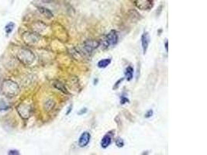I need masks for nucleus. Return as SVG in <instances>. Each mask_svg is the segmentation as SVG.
I'll return each mask as SVG.
<instances>
[{"instance_id":"20","label":"nucleus","mask_w":207,"mask_h":155,"mask_svg":"<svg viewBox=\"0 0 207 155\" xmlns=\"http://www.w3.org/2000/svg\"><path fill=\"white\" fill-rule=\"evenodd\" d=\"M121 104H125L127 102H129V100H128V99L126 98V97H122L121 98Z\"/></svg>"},{"instance_id":"3","label":"nucleus","mask_w":207,"mask_h":155,"mask_svg":"<svg viewBox=\"0 0 207 155\" xmlns=\"http://www.w3.org/2000/svg\"><path fill=\"white\" fill-rule=\"evenodd\" d=\"M19 60L26 65H29L33 62L34 60V54H33L32 51L27 49H21L19 51L17 54Z\"/></svg>"},{"instance_id":"2","label":"nucleus","mask_w":207,"mask_h":155,"mask_svg":"<svg viewBox=\"0 0 207 155\" xmlns=\"http://www.w3.org/2000/svg\"><path fill=\"white\" fill-rule=\"evenodd\" d=\"M100 46V42L96 41H87L82 44V46L78 47V50L80 54L82 55H89L92 53L94 50L96 49Z\"/></svg>"},{"instance_id":"15","label":"nucleus","mask_w":207,"mask_h":155,"mask_svg":"<svg viewBox=\"0 0 207 155\" xmlns=\"http://www.w3.org/2000/svg\"><path fill=\"white\" fill-rule=\"evenodd\" d=\"M54 106V103L52 101V100H48L45 103V105H44V107H45V110L47 111H50L51 110H52Z\"/></svg>"},{"instance_id":"17","label":"nucleus","mask_w":207,"mask_h":155,"mask_svg":"<svg viewBox=\"0 0 207 155\" xmlns=\"http://www.w3.org/2000/svg\"><path fill=\"white\" fill-rule=\"evenodd\" d=\"M116 145L118 147H123L124 145V141L123 139L121 138H117V140L116 141Z\"/></svg>"},{"instance_id":"4","label":"nucleus","mask_w":207,"mask_h":155,"mask_svg":"<svg viewBox=\"0 0 207 155\" xmlns=\"http://www.w3.org/2000/svg\"><path fill=\"white\" fill-rule=\"evenodd\" d=\"M135 6L140 10H149L154 6V0H135Z\"/></svg>"},{"instance_id":"19","label":"nucleus","mask_w":207,"mask_h":155,"mask_svg":"<svg viewBox=\"0 0 207 155\" xmlns=\"http://www.w3.org/2000/svg\"><path fill=\"white\" fill-rule=\"evenodd\" d=\"M9 154L10 155H11V154H16V155H18V154H20V152L19 151H17V150H10V151H9Z\"/></svg>"},{"instance_id":"10","label":"nucleus","mask_w":207,"mask_h":155,"mask_svg":"<svg viewBox=\"0 0 207 155\" xmlns=\"http://www.w3.org/2000/svg\"><path fill=\"white\" fill-rule=\"evenodd\" d=\"M38 10L40 11V13H41V14H43L44 16H45L47 18H52L53 17V13L50 10H48V9L45 8V7H42V6H40L38 7Z\"/></svg>"},{"instance_id":"8","label":"nucleus","mask_w":207,"mask_h":155,"mask_svg":"<svg viewBox=\"0 0 207 155\" xmlns=\"http://www.w3.org/2000/svg\"><path fill=\"white\" fill-rule=\"evenodd\" d=\"M149 43H150V37L147 32H144L141 36V44H142V49H143V52L144 54H146L148 48Z\"/></svg>"},{"instance_id":"21","label":"nucleus","mask_w":207,"mask_h":155,"mask_svg":"<svg viewBox=\"0 0 207 155\" xmlns=\"http://www.w3.org/2000/svg\"><path fill=\"white\" fill-rule=\"evenodd\" d=\"M86 112H87V109H86V108H84V109H82L80 111L78 112V114H79V115L84 114V113H85Z\"/></svg>"},{"instance_id":"12","label":"nucleus","mask_w":207,"mask_h":155,"mask_svg":"<svg viewBox=\"0 0 207 155\" xmlns=\"http://www.w3.org/2000/svg\"><path fill=\"white\" fill-rule=\"evenodd\" d=\"M134 76V68L131 66H128L125 70V77L127 81H131Z\"/></svg>"},{"instance_id":"14","label":"nucleus","mask_w":207,"mask_h":155,"mask_svg":"<svg viewBox=\"0 0 207 155\" xmlns=\"http://www.w3.org/2000/svg\"><path fill=\"white\" fill-rule=\"evenodd\" d=\"M14 26H15V23H13V22H10V23H7L5 26L6 33L7 34H10V33L13 32V29H14Z\"/></svg>"},{"instance_id":"24","label":"nucleus","mask_w":207,"mask_h":155,"mask_svg":"<svg viewBox=\"0 0 207 155\" xmlns=\"http://www.w3.org/2000/svg\"><path fill=\"white\" fill-rule=\"evenodd\" d=\"M43 2H47V3H49V2H51L52 0H42Z\"/></svg>"},{"instance_id":"7","label":"nucleus","mask_w":207,"mask_h":155,"mask_svg":"<svg viewBox=\"0 0 207 155\" xmlns=\"http://www.w3.org/2000/svg\"><path fill=\"white\" fill-rule=\"evenodd\" d=\"M90 139H91V135L88 132L85 131L81 134L80 137L78 139V145L81 147H86L90 142Z\"/></svg>"},{"instance_id":"11","label":"nucleus","mask_w":207,"mask_h":155,"mask_svg":"<svg viewBox=\"0 0 207 155\" xmlns=\"http://www.w3.org/2000/svg\"><path fill=\"white\" fill-rule=\"evenodd\" d=\"M53 85H54V87H55L57 89L60 90L61 91H62L63 93H65V94H68V91L67 88H65V86H64V85L63 83H61V82H58V81H56V82H54V84H53Z\"/></svg>"},{"instance_id":"5","label":"nucleus","mask_w":207,"mask_h":155,"mask_svg":"<svg viewBox=\"0 0 207 155\" xmlns=\"http://www.w3.org/2000/svg\"><path fill=\"white\" fill-rule=\"evenodd\" d=\"M106 44L108 46L116 45L118 42V34L116 30H111L106 37Z\"/></svg>"},{"instance_id":"22","label":"nucleus","mask_w":207,"mask_h":155,"mask_svg":"<svg viewBox=\"0 0 207 155\" xmlns=\"http://www.w3.org/2000/svg\"><path fill=\"white\" fill-rule=\"evenodd\" d=\"M123 80V79H121V80H118V82H116V85H115L114 87H113V88H114V89H116V88H117V87H118V85H119V83H121V82H122V81Z\"/></svg>"},{"instance_id":"13","label":"nucleus","mask_w":207,"mask_h":155,"mask_svg":"<svg viewBox=\"0 0 207 155\" xmlns=\"http://www.w3.org/2000/svg\"><path fill=\"white\" fill-rule=\"evenodd\" d=\"M111 63V59L110 58H105L103 59V60H100V61L98 62V67L100 68H105L107 66H109Z\"/></svg>"},{"instance_id":"23","label":"nucleus","mask_w":207,"mask_h":155,"mask_svg":"<svg viewBox=\"0 0 207 155\" xmlns=\"http://www.w3.org/2000/svg\"><path fill=\"white\" fill-rule=\"evenodd\" d=\"M72 106H69V108H68V112H67V115H68L69 113H70V112H72Z\"/></svg>"},{"instance_id":"9","label":"nucleus","mask_w":207,"mask_h":155,"mask_svg":"<svg viewBox=\"0 0 207 155\" xmlns=\"http://www.w3.org/2000/svg\"><path fill=\"white\" fill-rule=\"evenodd\" d=\"M112 143V134L110 133L103 136L101 141V146L103 148H107Z\"/></svg>"},{"instance_id":"16","label":"nucleus","mask_w":207,"mask_h":155,"mask_svg":"<svg viewBox=\"0 0 207 155\" xmlns=\"http://www.w3.org/2000/svg\"><path fill=\"white\" fill-rule=\"evenodd\" d=\"M10 106L8 105H6V103H5L2 100H0V111H2V110H8Z\"/></svg>"},{"instance_id":"18","label":"nucleus","mask_w":207,"mask_h":155,"mask_svg":"<svg viewBox=\"0 0 207 155\" xmlns=\"http://www.w3.org/2000/svg\"><path fill=\"white\" fill-rule=\"evenodd\" d=\"M153 113H154L153 110H149L148 111H147V113H146V114H145V117H146V118H150V117H151L152 115H153Z\"/></svg>"},{"instance_id":"6","label":"nucleus","mask_w":207,"mask_h":155,"mask_svg":"<svg viewBox=\"0 0 207 155\" xmlns=\"http://www.w3.org/2000/svg\"><path fill=\"white\" fill-rule=\"evenodd\" d=\"M17 111L20 113V116L23 119H28L30 116L31 109L29 106L25 104H20L17 107Z\"/></svg>"},{"instance_id":"1","label":"nucleus","mask_w":207,"mask_h":155,"mask_svg":"<svg viewBox=\"0 0 207 155\" xmlns=\"http://www.w3.org/2000/svg\"><path fill=\"white\" fill-rule=\"evenodd\" d=\"M2 92L8 97L17 96L20 92V88L16 82L6 80L2 85Z\"/></svg>"},{"instance_id":"25","label":"nucleus","mask_w":207,"mask_h":155,"mask_svg":"<svg viewBox=\"0 0 207 155\" xmlns=\"http://www.w3.org/2000/svg\"><path fill=\"white\" fill-rule=\"evenodd\" d=\"M165 49H166V51H168V41H166V42H165Z\"/></svg>"}]
</instances>
